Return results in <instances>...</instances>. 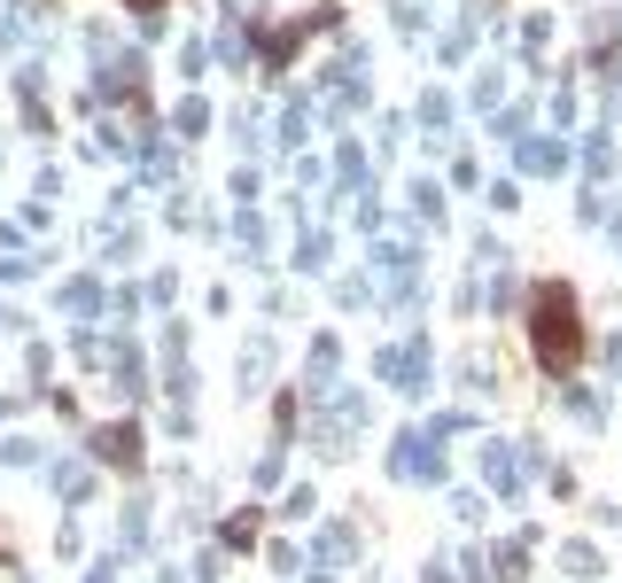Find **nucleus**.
<instances>
[{"mask_svg": "<svg viewBox=\"0 0 622 583\" xmlns=\"http://www.w3.org/2000/svg\"><path fill=\"white\" fill-rule=\"evenodd\" d=\"M537 358L552 374H568L583 358V320H576V296L568 288H537Z\"/></svg>", "mask_w": 622, "mask_h": 583, "instance_id": "1", "label": "nucleus"}]
</instances>
